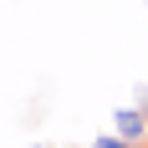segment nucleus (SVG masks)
Wrapping results in <instances>:
<instances>
[{
  "label": "nucleus",
  "mask_w": 148,
  "mask_h": 148,
  "mask_svg": "<svg viewBox=\"0 0 148 148\" xmlns=\"http://www.w3.org/2000/svg\"><path fill=\"white\" fill-rule=\"evenodd\" d=\"M112 128H118L128 143H138V148H143V138H148V118H143V107H118Z\"/></svg>",
  "instance_id": "1"
},
{
  "label": "nucleus",
  "mask_w": 148,
  "mask_h": 148,
  "mask_svg": "<svg viewBox=\"0 0 148 148\" xmlns=\"http://www.w3.org/2000/svg\"><path fill=\"white\" fill-rule=\"evenodd\" d=\"M92 148H138V143H128V138H123V133H102V138H97V143H92Z\"/></svg>",
  "instance_id": "2"
},
{
  "label": "nucleus",
  "mask_w": 148,
  "mask_h": 148,
  "mask_svg": "<svg viewBox=\"0 0 148 148\" xmlns=\"http://www.w3.org/2000/svg\"><path fill=\"white\" fill-rule=\"evenodd\" d=\"M138 107H143V118H148V87H143V97H138Z\"/></svg>",
  "instance_id": "3"
}]
</instances>
